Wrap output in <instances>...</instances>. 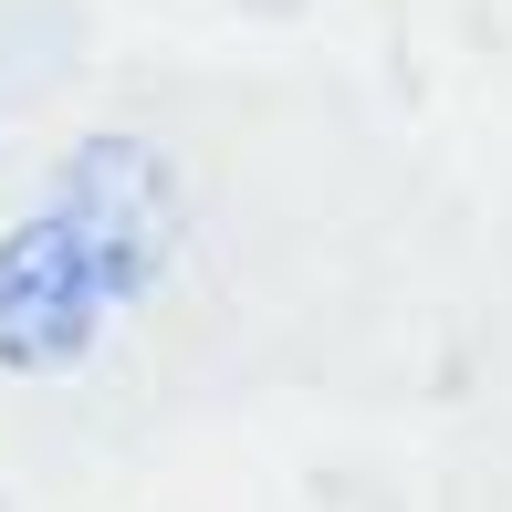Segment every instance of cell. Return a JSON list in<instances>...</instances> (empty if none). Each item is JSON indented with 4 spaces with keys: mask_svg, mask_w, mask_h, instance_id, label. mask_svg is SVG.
I'll use <instances>...</instances> for the list:
<instances>
[{
    "mask_svg": "<svg viewBox=\"0 0 512 512\" xmlns=\"http://www.w3.org/2000/svg\"><path fill=\"white\" fill-rule=\"evenodd\" d=\"M178 251V168L147 136H84L0 230V377H63Z\"/></svg>",
    "mask_w": 512,
    "mask_h": 512,
    "instance_id": "1",
    "label": "cell"
}]
</instances>
